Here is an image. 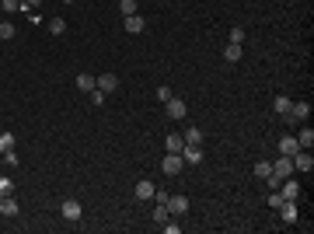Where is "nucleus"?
Returning a JSON list of instances; mask_svg holds the SVG:
<instances>
[{"label":"nucleus","mask_w":314,"mask_h":234,"mask_svg":"<svg viewBox=\"0 0 314 234\" xmlns=\"http://www.w3.org/2000/svg\"><path fill=\"white\" fill-rule=\"evenodd\" d=\"M241 56H244V53H241V46H237V42H231V46L223 49V59H227V63H237Z\"/></svg>","instance_id":"nucleus-20"},{"label":"nucleus","mask_w":314,"mask_h":234,"mask_svg":"<svg viewBox=\"0 0 314 234\" xmlns=\"http://www.w3.org/2000/svg\"><path fill=\"white\" fill-rule=\"evenodd\" d=\"M14 32H18V28H14V21H0V39H4V42L14 39Z\"/></svg>","instance_id":"nucleus-23"},{"label":"nucleus","mask_w":314,"mask_h":234,"mask_svg":"<svg viewBox=\"0 0 314 234\" xmlns=\"http://www.w3.org/2000/svg\"><path fill=\"white\" fill-rule=\"evenodd\" d=\"M182 147H185V140H182V133H168V140H164V151H168V154H178Z\"/></svg>","instance_id":"nucleus-16"},{"label":"nucleus","mask_w":314,"mask_h":234,"mask_svg":"<svg viewBox=\"0 0 314 234\" xmlns=\"http://www.w3.org/2000/svg\"><path fill=\"white\" fill-rule=\"evenodd\" d=\"M157 98H161V101H168V98H171V88H168V84H161V88H157Z\"/></svg>","instance_id":"nucleus-32"},{"label":"nucleus","mask_w":314,"mask_h":234,"mask_svg":"<svg viewBox=\"0 0 314 234\" xmlns=\"http://www.w3.org/2000/svg\"><path fill=\"white\" fill-rule=\"evenodd\" d=\"M95 88L105 91V95H112V91L119 88V77H116V74H101V77H95Z\"/></svg>","instance_id":"nucleus-7"},{"label":"nucleus","mask_w":314,"mask_h":234,"mask_svg":"<svg viewBox=\"0 0 314 234\" xmlns=\"http://www.w3.org/2000/svg\"><path fill=\"white\" fill-rule=\"evenodd\" d=\"M143 28H147L143 14H126V32H129V35H140Z\"/></svg>","instance_id":"nucleus-11"},{"label":"nucleus","mask_w":314,"mask_h":234,"mask_svg":"<svg viewBox=\"0 0 314 234\" xmlns=\"http://www.w3.org/2000/svg\"><path fill=\"white\" fill-rule=\"evenodd\" d=\"M49 32H53V35H63V32H66V21H63V18H53V21H49Z\"/></svg>","instance_id":"nucleus-27"},{"label":"nucleus","mask_w":314,"mask_h":234,"mask_svg":"<svg viewBox=\"0 0 314 234\" xmlns=\"http://www.w3.org/2000/svg\"><path fill=\"white\" fill-rule=\"evenodd\" d=\"M276 193L283 196V199H290V203H297V199H300V182H294V178H283Z\"/></svg>","instance_id":"nucleus-2"},{"label":"nucleus","mask_w":314,"mask_h":234,"mask_svg":"<svg viewBox=\"0 0 314 234\" xmlns=\"http://www.w3.org/2000/svg\"><path fill=\"white\" fill-rule=\"evenodd\" d=\"M178 154H182L185 164H203V147H199V143H185Z\"/></svg>","instance_id":"nucleus-5"},{"label":"nucleus","mask_w":314,"mask_h":234,"mask_svg":"<svg viewBox=\"0 0 314 234\" xmlns=\"http://www.w3.org/2000/svg\"><path fill=\"white\" fill-rule=\"evenodd\" d=\"M14 143H18V137H14L11 130H4V133H0V154H4V151H14Z\"/></svg>","instance_id":"nucleus-19"},{"label":"nucleus","mask_w":314,"mask_h":234,"mask_svg":"<svg viewBox=\"0 0 314 234\" xmlns=\"http://www.w3.org/2000/svg\"><path fill=\"white\" fill-rule=\"evenodd\" d=\"M161 231H164V234H178L182 227H178V224H168V220H164V224H161Z\"/></svg>","instance_id":"nucleus-33"},{"label":"nucleus","mask_w":314,"mask_h":234,"mask_svg":"<svg viewBox=\"0 0 314 234\" xmlns=\"http://www.w3.org/2000/svg\"><path fill=\"white\" fill-rule=\"evenodd\" d=\"M290 105H294V101H290L286 95H276V101H273V109L279 112V116H286V112H290Z\"/></svg>","instance_id":"nucleus-22"},{"label":"nucleus","mask_w":314,"mask_h":234,"mask_svg":"<svg viewBox=\"0 0 314 234\" xmlns=\"http://www.w3.org/2000/svg\"><path fill=\"white\" fill-rule=\"evenodd\" d=\"M164 105H168V116L171 119H185V112H189V109H185V101H182V98H168V101H164Z\"/></svg>","instance_id":"nucleus-9"},{"label":"nucleus","mask_w":314,"mask_h":234,"mask_svg":"<svg viewBox=\"0 0 314 234\" xmlns=\"http://www.w3.org/2000/svg\"><path fill=\"white\" fill-rule=\"evenodd\" d=\"M279 217H283V224H297V206L290 203V199L279 203Z\"/></svg>","instance_id":"nucleus-12"},{"label":"nucleus","mask_w":314,"mask_h":234,"mask_svg":"<svg viewBox=\"0 0 314 234\" xmlns=\"http://www.w3.org/2000/svg\"><path fill=\"white\" fill-rule=\"evenodd\" d=\"M231 42L241 46V42H244V28H231Z\"/></svg>","instance_id":"nucleus-31"},{"label":"nucleus","mask_w":314,"mask_h":234,"mask_svg":"<svg viewBox=\"0 0 314 234\" xmlns=\"http://www.w3.org/2000/svg\"><path fill=\"white\" fill-rule=\"evenodd\" d=\"M273 175L279 178V182H283V178H290V175H294V161H290L286 154H279L273 161Z\"/></svg>","instance_id":"nucleus-1"},{"label":"nucleus","mask_w":314,"mask_h":234,"mask_svg":"<svg viewBox=\"0 0 314 234\" xmlns=\"http://www.w3.org/2000/svg\"><path fill=\"white\" fill-rule=\"evenodd\" d=\"M0 7H4L7 14H14V11H21V0H0Z\"/></svg>","instance_id":"nucleus-29"},{"label":"nucleus","mask_w":314,"mask_h":234,"mask_svg":"<svg viewBox=\"0 0 314 234\" xmlns=\"http://www.w3.org/2000/svg\"><path fill=\"white\" fill-rule=\"evenodd\" d=\"M4 161H7V164H18V151H4Z\"/></svg>","instance_id":"nucleus-35"},{"label":"nucleus","mask_w":314,"mask_h":234,"mask_svg":"<svg viewBox=\"0 0 314 234\" xmlns=\"http://www.w3.org/2000/svg\"><path fill=\"white\" fill-rule=\"evenodd\" d=\"M286 116H290V119H307V116H311V105H307V101H294Z\"/></svg>","instance_id":"nucleus-15"},{"label":"nucleus","mask_w":314,"mask_h":234,"mask_svg":"<svg viewBox=\"0 0 314 234\" xmlns=\"http://www.w3.org/2000/svg\"><path fill=\"white\" fill-rule=\"evenodd\" d=\"M74 84H77V91H84V95H91V91H95V77H91V74H77Z\"/></svg>","instance_id":"nucleus-17"},{"label":"nucleus","mask_w":314,"mask_h":234,"mask_svg":"<svg viewBox=\"0 0 314 234\" xmlns=\"http://www.w3.org/2000/svg\"><path fill=\"white\" fill-rule=\"evenodd\" d=\"M59 214H63V220H80V217H84V206H80L77 199H63Z\"/></svg>","instance_id":"nucleus-4"},{"label":"nucleus","mask_w":314,"mask_h":234,"mask_svg":"<svg viewBox=\"0 0 314 234\" xmlns=\"http://www.w3.org/2000/svg\"><path fill=\"white\" fill-rule=\"evenodd\" d=\"M182 168H185L182 154H164V161H161V172H164V175H178Z\"/></svg>","instance_id":"nucleus-3"},{"label":"nucleus","mask_w":314,"mask_h":234,"mask_svg":"<svg viewBox=\"0 0 314 234\" xmlns=\"http://www.w3.org/2000/svg\"><path fill=\"white\" fill-rule=\"evenodd\" d=\"M182 140H185V143H203V130H199V126H189V130L182 133Z\"/></svg>","instance_id":"nucleus-21"},{"label":"nucleus","mask_w":314,"mask_h":234,"mask_svg":"<svg viewBox=\"0 0 314 234\" xmlns=\"http://www.w3.org/2000/svg\"><path fill=\"white\" fill-rule=\"evenodd\" d=\"M164 206H168V214L182 217L185 210H189V199H185V196H168V203H164Z\"/></svg>","instance_id":"nucleus-8"},{"label":"nucleus","mask_w":314,"mask_h":234,"mask_svg":"<svg viewBox=\"0 0 314 234\" xmlns=\"http://www.w3.org/2000/svg\"><path fill=\"white\" fill-rule=\"evenodd\" d=\"M11 193H14V178L0 175V196H11Z\"/></svg>","instance_id":"nucleus-25"},{"label":"nucleus","mask_w":314,"mask_h":234,"mask_svg":"<svg viewBox=\"0 0 314 234\" xmlns=\"http://www.w3.org/2000/svg\"><path fill=\"white\" fill-rule=\"evenodd\" d=\"M154 193H157V185L150 182V178H140L137 182V199L143 203V199H154Z\"/></svg>","instance_id":"nucleus-10"},{"label":"nucleus","mask_w":314,"mask_h":234,"mask_svg":"<svg viewBox=\"0 0 314 234\" xmlns=\"http://www.w3.org/2000/svg\"><path fill=\"white\" fill-rule=\"evenodd\" d=\"M290 161H294V172H311V168H314L311 151H297V154L290 157Z\"/></svg>","instance_id":"nucleus-6"},{"label":"nucleus","mask_w":314,"mask_h":234,"mask_svg":"<svg viewBox=\"0 0 314 234\" xmlns=\"http://www.w3.org/2000/svg\"><path fill=\"white\" fill-rule=\"evenodd\" d=\"M119 11H122V18H126V14H140L137 0H119Z\"/></svg>","instance_id":"nucleus-24"},{"label":"nucleus","mask_w":314,"mask_h":234,"mask_svg":"<svg viewBox=\"0 0 314 234\" xmlns=\"http://www.w3.org/2000/svg\"><path fill=\"white\" fill-rule=\"evenodd\" d=\"M168 206H164V203H157V210H154V224H164V220H168Z\"/></svg>","instance_id":"nucleus-28"},{"label":"nucleus","mask_w":314,"mask_h":234,"mask_svg":"<svg viewBox=\"0 0 314 234\" xmlns=\"http://www.w3.org/2000/svg\"><path fill=\"white\" fill-rule=\"evenodd\" d=\"M311 143H314V130L304 126V130L297 133V147H300V151H311Z\"/></svg>","instance_id":"nucleus-14"},{"label":"nucleus","mask_w":314,"mask_h":234,"mask_svg":"<svg viewBox=\"0 0 314 234\" xmlns=\"http://www.w3.org/2000/svg\"><path fill=\"white\" fill-rule=\"evenodd\" d=\"M42 0H25V4H21V11H25V14H28V11H35V7H39Z\"/></svg>","instance_id":"nucleus-34"},{"label":"nucleus","mask_w":314,"mask_h":234,"mask_svg":"<svg viewBox=\"0 0 314 234\" xmlns=\"http://www.w3.org/2000/svg\"><path fill=\"white\" fill-rule=\"evenodd\" d=\"M105 98H108V95H105V91H98V88H95V91H91V105H105Z\"/></svg>","instance_id":"nucleus-30"},{"label":"nucleus","mask_w":314,"mask_h":234,"mask_svg":"<svg viewBox=\"0 0 314 234\" xmlns=\"http://www.w3.org/2000/svg\"><path fill=\"white\" fill-rule=\"evenodd\" d=\"M0 214L4 217H18V199H14V196H0Z\"/></svg>","instance_id":"nucleus-13"},{"label":"nucleus","mask_w":314,"mask_h":234,"mask_svg":"<svg viewBox=\"0 0 314 234\" xmlns=\"http://www.w3.org/2000/svg\"><path fill=\"white\" fill-rule=\"evenodd\" d=\"M252 172H255L258 178H265V175H269V172H273V161H258V164H255V168H252Z\"/></svg>","instance_id":"nucleus-26"},{"label":"nucleus","mask_w":314,"mask_h":234,"mask_svg":"<svg viewBox=\"0 0 314 234\" xmlns=\"http://www.w3.org/2000/svg\"><path fill=\"white\" fill-rule=\"evenodd\" d=\"M300 147H297V137H283L279 140V154H286V157H294Z\"/></svg>","instance_id":"nucleus-18"}]
</instances>
